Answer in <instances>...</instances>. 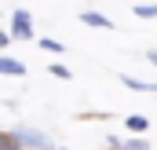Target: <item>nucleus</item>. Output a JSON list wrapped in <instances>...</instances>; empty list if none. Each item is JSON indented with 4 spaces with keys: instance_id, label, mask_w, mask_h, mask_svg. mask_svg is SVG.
Returning <instances> with one entry per match:
<instances>
[{
    "instance_id": "obj_10",
    "label": "nucleus",
    "mask_w": 157,
    "mask_h": 150,
    "mask_svg": "<svg viewBox=\"0 0 157 150\" xmlns=\"http://www.w3.org/2000/svg\"><path fill=\"white\" fill-rule=\"evenodd\" d=\"M51 77H59V81H70V70H66V66H59V62H51Z\"/></svg>"
},
{
    "instance_id": "obj_12",
    "label": "nucleus",
    "mask_w": 157,
    "mask_h": 150,
    "mask_svg": "<svg viewBox=\"0 0 157 150\" xmlns=\"http://www.w3.org/2000/svg\"><path fill=\"white\" fill-rule=\"evenodd\" d=\"M146 62H150V66H157V48H150V51H146Z\"/></svg>"
},
{
    "instance_id": "obj_9",
    "label": "nucleus",
    "mask_w": 157,
    "mask_h": 150,
    "mask_svg": "<svg viewBox=\"0 0 157 150\" xmlns=\"http://www.w3.org/2000/svg\"><path fill=\"white\" fill-rule=\"evenodd\" d=\"M135 18H157V4H135Z\"/></svg>"
},
{
    "instance_id": "obj_11",
    "label": "nucleus",
    "mask_w": 157,
    "mask_h": 150,
    "mask_svg": "<svg viewBox=\"0 0 157 150\" xmlns=\"http://www.w3.org/2000/svg\"><path fill=\"white\" fill-rule=\"evenodd\" d=\"M7 44H11V33H7V30H0V48H7Z\"/></svg>"
},
{
    "instance_id": "obj_1",
    "label": "nucleus",
    "mask_w": 157,
    "mask_h": 150,
    "mask_svg": "<svg viewBox=\"0 0 157 150\" xmlns=\"http://www.w3.org/2000/svg\"><path fill=\"white\" fill-rule=\"evenodd\" d=\"M15 136H18V143H22V150H55V139L51 136H44L40 128H15Z\"/></svg>"
},
{
    "instance_id": "obj_7",
    "label": "nucleus",
    "mask_w": 157,
    "mask_h": 150,
    "mask_svg": "<svg viewBox=\"0 0 157 150\" xmlns=\"http://www.w3.org/2000/svg\"><path fill=\"white\" fill-rule=\"evenodd\" d=\"M40 48H44V51H51V55H62V51H66V44H62V40H55V37H40Z\"/></svg>"
},
{
    "instance_id": "obj_2",
    "label": "nucleus",
    "mask_w": 157,
    "mask_h": 150,
    "mask_svg": "<svg viewBox=\"0 0 157 150\" xmlns=\"http://www.w3.org/2000/svg\"><path fill=\"white\" fill-rule=\"evenodd\" d=\"M11 40H33V15L26 11V7H18L15 15H11Z\"/></svg>"
},
{
    "instance_id": "obj_5",
    "label": "nucleus",
    "mask_w": 157,
    "mask_h": 150,
    "mask_svg": "<svg viewBox=\"0 0 157 150\" xmlns=\"http://www.w3.org/2000/svg\"><path fill=\"white\" fill-rule=\"evenodd\" d=\"M124 128L139 136V132H146V128H150V117H146V113H128V117H124Z\"/></svg>"
},
{
    "instance_id": "obj_3",
    "label": "nucleus",
    "mask_w": 157,
    "mask_h": 150,
    "mask_svg": "<svg viewBox=\"0 0 157 150\" xmlns=\"http://www.w3.org/2000/svg\"><path fill=\"white\" fill-rule=\"evenodd\" d=\"M0 77H26V62H18L11 55H0Z\"/></svg>"
},
{
    "instance_id": "obj_4",
    "label": "nucleus",
    "mask_w": 157,
    "mask_h": 150,
    "mask_svg": "<svg viewBox=\"0 0 157 150\" xmlns=\"http://www.w3.org/2000/svg\"><path fill=\"white\" fill-rule=\"evenodd\" d=\"M80 22L91 26V30H113V18H106V15H99V11H80Z\"/></svg>"
},
{
    "instance_id": "obj_6",
    "label": "nucleus",
    "mask_w": 157,
    "mask_h": 150,
    "mask_svg": "<svg viewBox=\"0 0 157 150\" xmlns=\"http://www.w3.org/2000/svg\"><path fill=\"white\" fill-rule=\"evenodd\" d=\"M121 81L132 92H157V81H139V77H128V73H121Z\"/></svg>"
},
{
    "instance_id": "obj_8",
    "label": "nucleus",
    "mask_w": 157,
    "mask_h": 150,
    "mask_svg": "<svg viewBox=\"0 0 157 150\" xmlns=\"http://www.w3.org/2000/svg\"><path fill=\"white\" fill-rule=\"evenodd\" d=\"M0 150H22L18 136H15V132H0Z\"/></svg>"
}]
</instances>
